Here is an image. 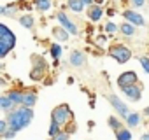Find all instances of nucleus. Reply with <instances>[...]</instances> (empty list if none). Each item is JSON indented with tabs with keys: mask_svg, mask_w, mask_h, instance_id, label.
I'll list each match as a JSON object with an SVG mask.
<instances>
[{
	"mask_svg": "<svg viewBox=\"0 0 149 140\" xmlns=\"http://www.w3.org/2000/svg\"><path fill=\"white\" fill-rule=\"evenodd\" d=\"M67 6H68L70 11H74V12H83V9H84V4L81 2V0H68Z\"/></svg>",
	"mask_w": 149,
	"mask_h": 140,
	"instance_id": "nucleus-14",
	"label": "nucleus"
},
{
	"mask_svg": "<svg viewBox=\"0 0 149 140\" xmlns=\"http://www.w3.org/2000/svg\"><path fill=\"white\" fill-rule=\"evenodd\" d=\"M132 2H133L135 7H142V6L146 4V0H132Z\"/></svg>",
	"mask_w": 149,
	"mask_h": 140,
	"instance_id": "nucleus-31",
	"label": "nucleus"
},
{
	"mask_svg": "<svg viewBox=\"0 0 149 140\" xmlns=\"http://www.w3.org/2000/svg\"><path fill=\"white\" fill-rule=\"evenodd\" d=\"M102 16H104V11H102V7H100V6L93 4V6H90V7H88V18H90L91 21H100V19H102Z\"/></svg>",
	"mask_w": 149,
	"mask_h": 140,
	"instance_id": "nucleus-11",
	"label": "nucleus"
},
{
	"mask_svg": "<svg viewBox=\"0 0 149 140\" xmlns=\"http://www.w3.org/2000/svg\"><path fill=\"white\" fill-rule=\"evenodd\" d=\"M109 54L118 61V63H126L130 58H132V51L123 46V44H116V46H111L109 47Z\"/></svg>",
	"mask_w": 149,
	"mask_h": 140,
	"instance_id": "nucleus-3",
	"label": "nucleus"
},
{
	"mask_svg": "<svg viewBox=\"0 0 149 140\" xmlns=\"http://www.w3.org/2000/svg\"><path fill=\"white\" fill-rule=\"evenodd\" d=\"M0 68H2V63H0Z\"/></svg>",
	"mask_w": 149,
	"mask_h": 140,
	"instance_id": "nucleus-39",
	"label": "nucleus"
},
{
	"mask_svg": "<svg viewBox=\"0 0 149 140\" xmlns=\"http://www.w3.org/2000/svg\"><path fill=\"white\" fill-rule=\"evenodd\" d=\"M139 61H140V65L144 67V70L149 74V58H146V56H139Z\"/></svg>",
	"mask_w": 149,
	"mask_h": 140,
	"instance_id": "nucleus-26",
	"label": "nucleus"
},
{
	"mask_svg": "<svg viewBox=\"0 0 149 140\" xmlns=\"http://www.w3.org/2000/svg\"><path fill=\"white\" fill-rule=\"evenodd\" d=\"M93 4H97V6H102V4H104V0H93Z\"/></svg>",
	"mask_w": 149,
	"mask_h": 140,
	"instance_id": "nucleus-34",
	"label": "nucleus"
},
{
	"mask_svg": "<svg viewBox=\"0 0 149 140\" xmlns=\"http://www.w3.org/2000/svg\"><path fill=\"white\" fill-rule=\"evenodd\" d=\"M109 102H111V105L114 107V110H116L121 117H126V116L130 114V109L126 107V103H125L121 98H118L116 95H111V96H109Z\"/></svg>",
	"mask_w": 149,
	"mask_h": 140,
	"instance_id": "nucleus-6",
	"label": "nucleus"
},
{
	"mask_svg": "<svg viewBox=\"0 0 149 140\" xmlns=\"http://www.w3.org/2000/svg\"><path fill=\"white\" fill-rule=\"evenodd\" d=\"M123 16H125V19H126L128 23H132V25H135V26H144V25H146L144 18H142L140 14H137L135 11H130V9H126V11L123 12Z\"/></svg>",
	"mask_w": 149,
	"mask_h": 140,
	"instance_id": "nucleus-9",
	"label": "nucleus"
},
{
	"mask_svg": "<svg viewBox=\"0 0 149 140\" xmlns=\"http://www.w3.org/2000/svg\"><path fill=\"white\" fill-rule=\"evenodd\" d=\"M7 96L11 98V102H13L14 105H21V100H23V91H18V89H14V91H11Z\"/></svg>",
	"mask_w": 149,
	"mask_h": 140,
	"instance_id": "nucleus-15",
	"label": "nucleus"
},
{
	"mask_svg": "<svg viewBox=\"0 0 149 140\" xmlns=\"http://www.w3.org/2000/svg\"><path fill=\"white\" fill-rule=\"evenodd\" d=\"M84 63H86L84 53H81V51H72L70 53V65H74V67H83Z\"/></svg>",
	"mask_w": 149,
	"mask_h": 140,
	"instance_id": "nucleus-10",
	"label": "nucleus"
},
{
	"mask_svg": "<svg viewBox=\"0 0 149 140\" xmlns=\"http://www.w3.org/2000/svg\"><path fill=\"white\" fill-rule=\"evenodd\" d=\"M121 91L126 95V98H130L132 102H139L142 96V88L139 84H132V86H123Z\"/></svg>",
	"mask_w": 149,
	"mask_h": 140,
	"instance_id": "nucleus-7",
	"label": "nucleus"
},
{
	"mask_svg": "<svg viewBox=\"0 0 149 140\" xmlns=\"http://www.w3.org/2000/svg\"><path fill=\"white\" fill-rule=\"evenodd\" d=\"M16 46V35L6 26L0 23V58L7 56Z\"/></svg>",
	"mask_w": 149,
	"mask_h": 140,
	"instance_id": "nucleus-2",
	"label": "nucleus"
},
{
	"mask_svg": "<svg viewBox=\"0 0 149 140\" xmlns=\"http://www.w3.org/2000/svg\"><path fill=\"white\" fill-rule=\"evenodd\" d=\"M0 109H4V110H13V109H14V103L11 102L9 96H0Z\"/></svg>",
	"mask_w": 149,
	"mask_h": 140,
	"instance_id": "nucleus-18",
	"label": "nucleus"
},
{
	"mask_svg": "<svg viewBox=\"0 0 149 140\" xmlns=\"http://www.w3.org/2000/svg\"><path fill=\"white\" fill-rule=\"evenodd\" d=\"M97 40H98V44H105V37H98Z\"/></svg>",
	"mask_w": 149,
	"mask_h": 140,
	"instance_id": "nucleus-33",
	"label": "nucleus"
},
{
	"mask_svg": "<svg viewBox=\"0 0 149 140\" xmlns=\"http://www.w3.org/2000/svg\"><path fill=\"white\" fill-rule=\"evenodd\" d=\"M109 124H111L112 130H119L121 128V123L118 121V117H109Z\"/></svg>",
	"mask_w": 149,
	"mask_h": 140,
	"instance_id": "nucleus-27",
	"label": "nucleus"
},
{
	"mask_svg": "<svg viewBox=\"0 0 149 140\" xmlns=\"http://www.w3.org/2000/svg\"><path fill=\"white\" fill-rule=\"evenodd\" d=\"M53 140H68V131H60L53 137Z\"/></svg>",
	"mask_w": 149,
	"mask_h": 140,
	"instance_id": "nucleus-28",
	"label": "nucleus"
},
{
	"mask_svg": "<svg viewBox=\"0 0 149 140\" xmlns=\"http://www.w3.org/2000/svg\"><path fill=\"white\" fill-rule=\"evenodd\" d=\"M51 117H53V121H56L58 124H67V123L72 119V112H70V107H68L67 103H61V105H58V107L53 110Z\"/></svg>",
	"mask_w": 149,
	"mask_h": 140,
	"instance_id": "nucleus-4",
	"label": "nucleus"
},
{
	"mask_svg": "<svg viewBox=\"0 0 149 140\" xmlns=\"http://www.w3.org/2000/svg\"><path fill=\"white\" fill-rule=\"evenodd\" d=\"M56 19L60 21V25H61V26H63L70 35H77V26H76V23H74V21H72L65 12H61V11H60V12H56Z\"/></svg>",
	"mask_w": 149,
	"mask_h": 140,
	"instance_id": "nucleus-5",
	"label": "nucleus"
},
{
	"mask_svg": "<svg viewBox=\"0 0 149 140\" xmlns=\"http://www.w3.org/2000/svg\"><path fill=\"white\" fill-rule=\"evenodd\" d=\"M118 30H119V26H118L116 23H112V21H109V23L105 25V32H107V33H116Z\"/></svg>",
	"mask_w": 149,
	"mask_h": 140,
	"instance_id": "nucleus-24",
	"label": "nucleus"
},
{
	"mask_svg": "<svg viewBox=\"0 0 149 140\" xmlns=\"http://www.w3.org/2000/svg\"><path fill=\"white\" fill-rule=\"evenodd\" d=\"M35 7L39 11H47L51 7V0H35Z\"/></svg>",
	"mask_w": 149,
	"mask_h": 140,
	"instance_id": "nucleus-20",
	"label": "nucleus"
},
{
	"mask_svg": "<svg viewBox=\"0 0 149 140\" xmlns=\"http://www.w3.org/2000/svg\"><path fill=\"white\" fill-rule=\"evenodd\" d=\"M53 33H54V37H58L60 40H67V39H68V33H67L65 28H54Z\"/></svg>",
	"mask_w": 149,
	"mask_h": 140,
	"instance_id": "nucleus-21",
	"label": "nucleus"
},
{
	"mask_svg": "<svg viewBox=\"0 0 149 140\" xmlns=\"http://www.w3.org/2000/svg\"><path fill=\"white\" fill-rule=\"evenodd\" d=\"M35 102H37V95H35V93H23L21 105H25V107H33Z\"/></svg>",
	"mask_w": 149,
	"mask_h": 140,
	"instance_id": "nucleus-12",
	"label": "nucleus"
},
{
	"mask_svg": "<svg viewBox=\"0 0 149 140\" xmlns=\"http://www.w3.org/2000/svg\"><path fill=\"white\" fill-rule=\"evenodd\" d=\"M139 123H140V114L130 112V114L126 116V124H128V126H139Z\"/></svg>",
	"mask_w": 149,
	"mask_h": 140,
	"instance_id": "nucleus-16",
	"label": "nucleus"
},
{
	"mask_svg": "<svg viewBox=\"0 0 149 140\" xmlns=\"http://www.w3.org/2000/svg\"><path fill=\"white\" fill-rule=\"evenodd\" d=\"M140 140H149V133H146V135H144V137H142Z\"/></svg>",
	"mask_w": 149,
	"mask_h": 140,
	"instance_id": "nucleus-36",
	"label": "nucleus"
},
{
	"mask_svg": "<svg viewBox=\"0 0 149 140\" xmlns=\"http://www.w3.org/2000/svg\"><path fill=\"white\" fill-rule=\"evenodd\" d=\"M119 32L123 33V35H126V37H132L133 33H135V25H132V23H123L121 26H119Z\"/></svg>",
	"mask_w": 149,
	"mask_h": 140,
	"instance_id": "nucleus-13",
	"label": "nucleus"
},
{
	"mask_svg": "<svg viewBox=\"0 0 149 140\" xmlns=\"http://www.w3.org/2000/svg\"><path fill=\"white\" fill-rule=\"evenodd\" d=\"M44 70H46V68H39V67H33V72L30 74V77H32L33 81H39V79H42V76H44Z\"/></svg>",
	"mask_w": 149,
	"mask_h": 140,
	"instance_id": "nucleus-22",
	"label": "nucleus"
},
{
	"mask_svg": "<svg viewBox=\"0 0 149 140\" xmlns=\"http://www.w3.org/2000/svg\"><path fill=\"white\" fill-rule=\"evenodd\" d=\"M114 12H116L114 9H109V11H107V14H109V16H114Z\"/></svg>",
	"mask_w": 149,
	"mask_h": 140,
	"instance_id": "nucleus-35",
	"label": "nucleus"
},
{
	"mask_svg": "<svg viewBox=\"0 0 149 140\" xmlns=\"http://www.w3.org/2000/svg\"><path fill=\"white\" fill-rule=\"evenodd\" d=\"M132 84H137V74L128 70V72H123L119 77H118V86L123 88V86H132Z\"/></svg>",
	"mask_w": 149,
	"mask_h": 140,
	"instance_id": "nucleus-8",
	"label": "nucleus"
},
{
	"mask_svg": "<svg viewBox=\"0 0 149 140\" xmlns=\"http://www.w3.org/2000/svg\"><path fill=\"white\" fill-rule=\"evenodd\" d=\"M81 2L84 4V7H90V6H93V0H81Z\"/></svg>",
	"mask_w": 149,
	"mask_h": 140,
	"instance_id": "nucleus-32",
	"label": "nucleus"
},
{
	"mask_svg": "<svg viewBox=\"0 0 149 140\" xmlns=\"http://www.w3.org/2000/svg\"><path fill=\"white\" fill-rule=\"evenodd\" d=\"M0 86H6V81L4 79H0Z\"/></svg>",
	"mask_w": 149,
	"mask_h": 140,
	"instance_id": "nucleus-37",
	"label": "nucleus"
},
{
	"mask_svg": "<svg viewBox=\"0 0 149 140\" xmlns=\"http://www.w3.org/2000/svg\"><path fill=\"white\" fill-rule=\"evenodd\" d=\"M56 133H60V124L56 121H51V126H49V135L54 137Z\"/></svg>",
	"mask_w": 149,
	"mask_h": 140,
	"instance_id": "nucleus-25",
	"label": "nucleus"
},
{
	"mask_svg": "<svg viewBox=\"0 0 149 140\" xmlns=\"http://www.w3.org/2000/svg\"><path fill=\"white\" fill-rule=\"evenodd\" d=\"M51 56H53L56 61L60 60V56H61V46H60V44H53V46H51Z\"/></svg>",
	"mask_w": 149,
	"mask_h": 140,
	"instance_id": "nucleus-23",
	"label": "nucleus"
},
{
	"mask_svg": "<svg viewBox=\"0 0 149 140\" xmlns=\"http://www.w3.org/2000/svg\"><path fill=\"white\" fill-rule=\"evenodd\" d=\"M14 135H16V131H13V130H9V128H7V131L4 133L6 138H14Z\"/></svg>",
	"mask_w": 149,
	"mask_h": 140,
	"instance_id": "nucleus-30",
	"label": "nucleus"
},
{
	"mask_svg": "<svg viewBox=\"0 0 149 140\" xmlns=\"http://www.w3.org/2000/svg\"><path fill=\"white\" fill-rule=\"evenodd\" d=\"M144 112H146V116H149V107H146V110H144Z\"/></svg>",
	"mask_w": 149,
	"mask_h": 140,
	"instance_id": "nucleus-38",
	"label": "nucleus"
},
{
	"mask_svg": "<svg viewBox=\"0 0 149 140\" xmlns=\"http://www.w3.org/2000/svg\"><path fill=\"white\" fill-rule=\"evenodd\" d=\"M116 138L118 140H132V133L126 128H119V130H116Z\"/></svg>",
	"mask_w": 149,
	"mask_h": 140,
	"instance_id": "nucleus-17",
	"label": "nucleus"
},
{
	"mask_svg": "<svg viewBox=\"0 0 149 140\" xmlns=\"http://www.w3.org/2000/svg\"><path fill=\"white\" fill-rule=\"evenodd\" d=\"M19 23H21V26H25V28H32V26H33V18H32L30 14H25V16L19 18Z\"/></svg>",
	"mask_w": 149,
	"mask_h": 140,
	"instance_id": "nucleus-19",
	"label": "nucleus"
},
{
	"mask_svg": "<svg viewBox=\"0 0 149 140\" xmlns=\"http://www.w3.org/2000/svg\"><path fill=\"white\" fill-rule=\"evenodd\" d=\"M32 119H33V110H32V107H25V105H23V107H19L18 110L7 114V128L18 133L19 130H23L25 126H28V124L32 123Z\"/></svg>",
	"mask_w": 149,
	"mask_h": 140,
	"instance_id": "nucleus-1",
	"label": "nucleus"
},
{
	"mask_svg": "<svg viewBox=\"0 0 149 140\" xmlns=\"http://www.w3.org/2000/svg\"><path fill=\"white\" fill-rule=\"evenodd\" d=\"M7 131V121L0 119V137H4V133Z\"/></svg>",
	"mask_w": 149,
	"mask_h": 140,
	"instance_id": "nucleus-29",
	"label": "nucleus"
}]
</instances>
